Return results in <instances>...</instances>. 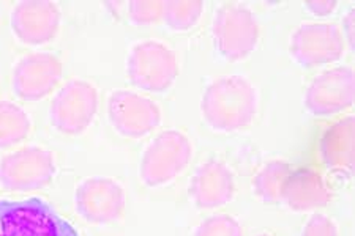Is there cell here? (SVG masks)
I'll use <instances>...</instances> for the list:
<instances>
[{
    "label": "cell",
    "mask_w": 355,
    "mask_h": 236,
    "mask_svg": "<svg viewBox=\"0 0 355 236\" xmlns=\"http://www.w3.org/2000/svg\"><path fill=\"white\" fill-rule=\"evenodd\" d=\"M261 96L256 84L242 74L211 80L200 96V118L216 134H237L248 129L259 114Z\"/></svg>",
    "instance_id": "6da1fadb"
},
{
    "label": "cell",
    "mask_w": 355,
    "mask_h": 236,
    "mask_svg": "<svg viewBox=\"0 0 355 236\" xmlns=\"http://www.w3.org/2000/svg\"><path fill=\"white\" fill-rule=\"evenodd\" d=\"M193 159V143L180 129H164L152 137L142 149L137 174L148 189L173 184Z\"/></svg>",
    "instance_id": "7a4b0ae2"
},
{
    "label": "cell",
    "mask_w": 355,
    "mask_h": 236,
    "mask_svg": "<svg viewBox=\"0 0 355 236\" xmlns=\"http://www.w3.org/2000/svg\"><path fill=\"white\" fill-rule=\"evenodd\" d=\"M125 74L137 91L164 93L175 84L180 65L171 46L159 39H142L128 49Z\"/></svg>",
    "instance_id": "3957f363"
},
{
    "label": "cell",
    "mask_w": 355,
    "mask_h": 236,
    "mask_svg": "<svg viewBox=\"0 0 355 236\" xmlns=\"http://www.w3.org/2000/svg\"><path fill=\"white\" fill-rule=\"evenodd\" d=\"M0 236H79L44 199H0Z\"/></svg>",
    "instance_id": "277c9868"
},
{
    "label": "cell",
    "mask_w": 355,
    "mask_h": 236,
    "mask_svg": "<svg viewBox=\"0 0 355 236\" xmlns=\"http://www.w3.org/2000/svg\"><path fill=\"white\" fill-rule=\"evenodd\" d=\"M215 51L229 63L243 62L261 42V27L253 11L240 3H223L211 21Z\"/></svg>",
    "instance_id": "5b68a950"
},
{
    "label": "cell",
    "mask_w": 355,
    "mask_h": 236,
    "mask_svg": "<svg viewBox=\"0 0 355 236\" xmlns=\"http://www.w3.org/2000/svg\"><path fill=\"white\" fill-rule=\"evenodd\" d=\"M57 161L51 149L28 145L0 158V189L13 194L42 191L54 181Z\"/></svg>",
    "instance_id": "8992f818"
},
{
    "label": "cell",
    "mask_w": 355,
    "mask_h": 236,
    "mask_svg": "<svg viewBox=\"0 0 355 236\" xmlns=\"http://www.w3.org/2000/svg\"><path fill=\"white\" fill-rule=\"evenodd\" d=\"M106 117L117 136L139 140L155 132L163 122V112L155 100L137 90L116 89L107 95Z\"/></svg>",
    "instance_id": "52a82bcc"
},
{
    "label": "cell",
    "mask_w": 355,
    "mask_h": 236,
    "mask_svg": "<svg viewBox=\"0 0 355 236\" xmlns=\"http://www.w3.org/2000/svg\"><path fill=\"white\" fill-rule=\"evenodd\" d=\"M98 90L85 79H71L55 91L49 105V123L60 134L83 136L98 114Z\"/></svg>",
    "instance_id": "ba28073f"
},
{
    "label": "cell",
    "mask_w": 355,
    "mask_h": 236,
    "mask_svg": "<svg viewBox=\"0 0 355 236\" xmlns=\"http://www.w3.org/2000/svg\"><path fill=\"white\" fill-rule=\"evenodd\" d=\"M347 43L335 22H302L289 37V55L302 68L329 66L340 62Z\"/></svg>",
    "instance_id": "9c48e42d"
},
{
    "label": "cell",
    "mask_w": 355,
    "mask_h": 236,
    "mask_svg": "<svg viewBox=\"0 0 355 236\" xmlns=\"http://www.w3.org/2000/svg\"><path fill=\"white\" fill-rule=\"evenodd\" d=\"M62 78L64 63L55 54L43 51L26 54L11 68V93L22 102L43 101L59 90Z\"/></svg>",
    "instance_id": "30bf717a"
},
{
    "label": "cell",
    "mask_w": 355,
    "mask_h": 236,
    "mask_svg": "<svg viewBox=\"0 0 355 236\" xmlns=\"http://www.w3.org/2000/svg\"><path fill=\"white\" fill-rule=\"evenodd\" d=\"M74 210L90 226H111L123 217L127 194L111 176H89L74 189Z\"/></svg>",
    "instance_id": "8fae6325"
},
{
    "label": "cell",
    "mask_w": 355,
    "mask_h": 236,
    "mask_svg": "<svg viewBox=\"0 0 355 236\" xmlns=\"http://www.w3.org/2000/svg\"><path fill=\"white\" fill-rule=\"evenodd\" d=\"M354 96L352 68L346 65L327 66L308 84L303 95V106L314 117H331L349 111L354 106Z\"/></svg>",
    "instance_id": "7c38bea8"
},
{
    "label": "cell",
    "mask_w": 355,
    "mask_h": 236,
    "mask_svg": "<svg viewBox=\"0 0 355 236\" xmlns=\"http://www.w3.org/2000/svg\"><path fill=\"white\" fill-rule=\"evenodd\" d=\"M10 27L21 44L42 48L54 42L62 27L60 7L53 0H22L10 13Z\"/></svg>",
    "instance_id": "4fadbf2b"
},
{
    "label": "cell",
    "mask_w": 355,
    "mask_h": 236,
    "mask_svg": "<svg viewBox=\"0 0 355 236\" xmlns=\"http://www.w3.org/2000/svg\"><path fill=\"white\" fill-rule=\"evenodd\" d=\"M237 181L231 167L220 158H210L193 172L188 195L198 210L211 211L236 199Z\"/></svg>",
    "instance_id": "5bb4252c"
},
{
    "label": "cell",
    "mask_w": 355,
    "mask_h": 236,
    "mask_svg": "<svg viewBox=\"0 0 355 236\" xmlns=\"http://www.w3.org/2000/svg\"><path fill=\"white\" fill-rule=\"evenodd\" d=\"M330 199L331 194L324 176L316 170L300 169L292 170L282 203L295 212H313L327 206Z\"/></svg>",
    "instance_id": "9a60e30c"
},
{
    "label": "cell",
    "mask_w": 355,
    "mask_h": 236,
    "mask_svg": "<svg viewBox=\"0 0 355 236\" xmlns=\"http://www.w3.org/2000/svg\"><path fill=\"white\" fill-rule=\"evenodd\" d=\"M320 158L327 169L349 172L354 165V118L349 115L325 131L320 140Z\"/></svg>",
    "instance_id": "2e32d148"
},
{
    "label": "cell",
    "mask_w": 355,
    "mask_h": 236,
    "mask_svg": "<svg viewBox=\"0 0 355 236\" xmlns=\"http://www.w3.org/2000/svg\"><path fill=\"white\" fill-rule=\"evenodd\" d=\"M291 174L292 167L286 161L273 159L262 164L251 180L253 195L264 205L282 203L286 183Z\"/></svg>",
    "instance_id": "e0dca14e"
},
{
    "label": "cell",
    "mask_w": 355,
    "mask_h": 236,
    "mask_svg": "<svg viewBox=\"0 0 355 236\" xmlns=\"http://www.w3.org/2000/svg\"><path fill=\"white\" fill-rule=\"evenodd\" d=\"M31 131L32 118L26 109L11 100H0V152L21 145Z\"/></svg>",
    "instance_id": "ac0fdd59"
},
{
    "label": "cell",
    "mask_w": 355,
    "mask_h": 236,
    "mask_svg": "<svg viewBox=\"0 0 355 236\" xmlns=\"http://www.w3.org/2000/svg\"><path fill=\"white\" fill-rule=\"evenodd\" d=\"M204 11L205 2L200 0H169L164 2L162 22L169 30L185 33L199 24Z\"/></svg>",
    "instance_id": "d6986e66"
},
{
    "label": "cell",
    "mask_w": 355,
    "mask_h": 236,
    "mask_svg": "<svg viewBox=\"0 0 355 236\" xmlns=\"http://www.w3.org/2000/svg\"><path fill=\"white\" fill-rule=\"evenodd\" d=\"M193 236H243V227L227 212H216L205 217L194 230Z\"/></svg>",
    "instance_id": "ffe728a7"
},
{
    "label": "cell",
    "mask_w": 355,
    "mask_h": 236,
    "mask_svg": "<svg viewBox=\"0 0 355 236\" xmlns=\"http://www.w3.org/2000/svg\"><path fill=\"white\" fill-rule=\"evenodd\" d=\"M163 7L162 0H133L127 3V19L137 27L155 26L162 22Z\"/></svg>",
    "instance_id": "44dd1931"
},
{
    "label": "cell",
    "mask_w": 355,
    "mask_h": 236,
    "mask_svg": "<svg viewBox=\"0 0 355 236\" xmlns=\"http://www.w3.org/2000/svg\"><path fill=\"white\" fill-rule=\"evenodd\" d=\"M300 236H340V230L334 219L322 212H314L308 217Z\"/></svg>",
    "instance_id": "7402d4cb"
},
{
    "label": "cell",
    "mask_w": 355,
    "mask_h": 236,
    "mask_svg": "<svg viewBox=\"0 0 355 236\" xmlns=\"http://www.w3.org/2000/svg\"><path fill=\"white\" fill-rule=\"evenodd\" d=\"M336 7L338 2L335 0H310V2L303 3V8L314 18H327L335 13Z\"/></svg>",
    "instance_id": "603a6c76"
},
{
    "label": "cell",
    "mask_w": 355,
    "mask_h": 236,
    "mask_svg": "<svg viewBox=\"0 0 355 236\" xmlns=\"http://www.w3.org/2000/svg\"><path fill=\"white\" fill-rule=\"evenodd\" d=\"M354 18H355V10L351 8L347 10V13L343 18V24H341V32L343 37H345L346 43L354 44Z\"/></svg>",
    "instance_id": "cb8c5ba5"
},
{
    "label": "cell",
    "mask_w": 355,
    "mask_h": 236,
    "mask_svg": "<svg viewBox=\"0 0 355 236\" xmlns=\"http://www.w3.org/2000/svg\"><path fill=\"white\" fill-rule=\"evenodd\" d=\"M254 236H273V235H270V233H257Z\"/></svg>",
    "instance_id": "d4e9b609"
}]
</instances>
